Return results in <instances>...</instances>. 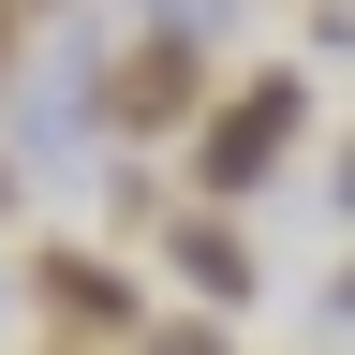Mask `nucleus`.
I'll return each instance as SVG.
<instances>
[{"instance_id":"obj_1","label":"nucleus","mask_w":355,"mask_h":355,"mask_svg":"<svg viewBox=\"0 0 355 355\" xmlns=\"http://www.w3.org/2000/svg\"><path fill=\"white\" fill-rule=\"evenodd\" d=\"M296 133H311V74H237V89H207V119H193V178H207V207L266 193V178L296 163Z\"/></svg>"},{"instance_id":"obj_2","label":"nucleus","mask_w":355,"mask_h":355,"mask_svg":"<svg viewBox=\"0 0 355 355\" xmlns=\"http://www.w3.org/2000/svg\"><path fill=\"white\" fill-rule=\"evenodd\" d=\"M207 89H222V74H207V30H178V15H163V30H133L119 60H89V104H104V133H133V148L193 133V119H207Z\"/></svg>"},{"instance_id":"obj_3","label":"nucleus","mask_w":355,"mask_h":355,"mask_svg":"<svg viewBox=\"0 0 355 355\" xmlns=\"http://www.w3.org/2000/svg\"><path fill=\"white\" fill-rule=\"evenodd\" d=\"M30 296H44V326H60V340H89V355H119L133 326H148V311H133V282H119L104 252H74V237L30 266Z\"/></svg>"},{"instance_id":"obj_4","label":"nucleus","mask_w":355,"mask_h":355,"mask_svg":"<svg viewBox=\"0 0 355 355\" xmlns=\"http://www.w3.org/2000/svg\"><path fill=\"white\" fill-rule=\"evenodd\" d=\"M163 266H178L207 311H237V296H252V237H237L222 207H178V222H163Z\"/></svg>"},{"instance_id":"obj_5","label":"nucleus","mask_w":355,"mask_h":355,"mask_svg":"<svg viewBox=\"0 0 355 355\" xmlns=\"http://www.w3.org/2000/svg\"><path fill=\"white\" fill-rule=\"evenodd\" d=\"M30 15H44V0H0V89H15V44H30Z\"/></svg>"},{"instance_id":"obj_6","label":"nucleus","mask_w":355,"mask_h":355,"mask_svg":"<svg viewBox=\"0 0 355 355\" xmlns=\"http://www.w3.org/2000/svg\"><path fill=\"white\" fill-rule=\"evenodd\" d=\"M326 326H355V266H326Z\"/></svg>"},{"instance_id":"obj_7","label":"nucleus","mask_w":355,"mask_h":355,"mask_svg":"<svg viewBox=\"0 0 355 355\" xmlns=\"http://www.w3.org/2000/svg\"><path fill=\"white\" fill-rule=\"evenodd\" d=\"M0 222H15V163H0Z\"/></svg>"}]
</instances>
